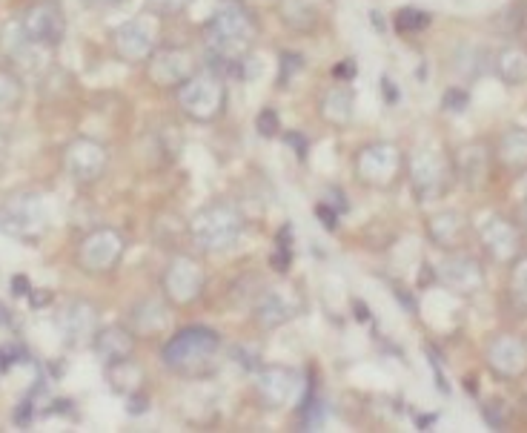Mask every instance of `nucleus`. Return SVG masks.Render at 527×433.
I'll list each match as a JSON object with an SVG mask.
<instances>
[{"label": "nucleus", "instance_id": "obj_1", "mask_svg": "<svg viewBox=\"0 0 527 433\" xmlns=\"http://www.w3.org/2000/svg\"><path fill=\"white\" fill-rule=\"evenodd\" d=\"M258 41V21L253 12L235 0L221 3L212 18L204 23V46L212 69L241 75L244 64Z\"/></svg>", "mask_w": 527, "mask_h": 433}, {"label": "nucleus", "instance_id": "obj_2", "mask_svg": "<svg viewBox=\"0 0 527 433\" xmlns=\"http://www.w3.org/2000/svg\"><path fill=\"white\" fill-rule=\"evenodd\" d=\"M221 336L210 327H184L161 347V362L181 379H207L218 370Z\"/></svg>", "mask_w": 527, "mask_h": 433}, {"label": "nucleus", "instance_id": "obj_3", "mask_svg": "<svg viewBox=\"0 0 527 433\" xmlns=\"http://www.w3.org/2000/svg\"><path fill=\"white\" fill-rule=\"evenodd\" d=\"M244 233V213L232 201H210L190 218V239L201 253H224Z\"/></svg>", "mask_w": 527, "mask_h": 433}, {"label": "nucleus", "instance_id": "obj_4", "mask_svg": "<svg viewBox=\"0 0 527 433\" xmlns=\"http://www.w3.org/2000/svg\"><path fill=\"white\" fill-rule=\"evenodd\" d=\"M178 109L195 124H212L227 109V84L215 69H201L175 89Z\"/></svg>", "mask_w": 527, "mask_h": 433}, {"label": "nucleus", "instance_id": "obj_5", "mask_svg": "<svg viewBox=\"0 0 527 433\" xmlns=\"http://www.w3.org/2000/svg\"><path fill=\"white\" fill-rule=\"evenodd\" d=\"M49 230V213L46 204L38 193L6 195L0 201V233L9 239L21 241V244H38Z\"/></svg>", "mask_w": 527, "mask_h": 433}, {"label": "nucleus", "instance_id": "obj_6", "mask_svg": "<svg viewBox=\"0 0 527 433\" xmlns=\"http://www.w3.org/2000/svg\"><path fill=\"white\" fill-rule=\"evenodd\" d=\"M407 178L416 201H439L453 187V158H447L439 150H419L407 161Z\"/></svg>", "mask_w": 527, "mask_h": 433}, {"label": "nucleus", "instance_id": "obj_7", "mask_svg": "<svg viewBox=\"0 0 527 433\" xmlns=\"http://www.w3.org/2000/svg\"><path fill=\"white\" fill-rule=\"evenodd\" d=\"M353 173L370 190H390L404 173V155L396 144H367L353 161Z\"/></svg>", "mask_w": 527, "mask_h": 433}, {"label": "nucleus", "instance_id": "obj_8", "mask_svg": "<svg viewBox=\"0 0 527 433\" xmlns=\"http://www.w3.org/2000/svg\"><path fill=\"white\" fill-rule=\"evenodd\" d=\"M124 253H127V239L115 227H95L78 244L75 261L86 276H106L121 264Z\"/></svg>", "mask_w": 527, "mask_h": 433}, {"label": "nucleus", "instance_id": "obj_9", "mask_svg": "<svg viewBox=\"0 0 527 433\" xmlns=\"http://www.w3.org/2000/svg\"><path fill=\"white\" fill-rule=\"evenodd\" d=\"M204 287H207V273H204L201 261L192 259L187 253H178L169 259L167 270L161 276V290L172 307L195 304L204 296Z\"/></svg>", "mask_w": 527, "mask_h": 433}, {"label": "nucleus", "instance_id": "obj_10", "mask_svg": "<svg viewBox=\"0 0 527 433\" xmlns=\"http://www.w3.org/2000/svg\"><path fill=\"white\" fill-rule=\"evenodd\" d=\"M158 49V15H138L112 32V52L124 64H147Z\"/></svg>", "mask_w": 527, "mask_h": 433}, {"label": "nucleus", "instance_id": "obj_11", "mask_svg": "<svg viewBox=\"0 0 527 433\" xmlns=\"http://www.w3.org/2000/svg\"><path fill=\"white\" fill-rule=\"evenodd\" d=\"M18 26L29 44L55 49L64 44L66 38L64 6L58 0H35L23 9Z\"/></svg>", "mask_w": 527, "mask_h": 433}, {"label": "nucleus", "instance_id": "obj_12", "mask_svg": "<svg viewBox=\"0 0 527 433\" xmlns=\"http://www.w3.org/2000/svg\"><path fill=\"white\" fill-rule=\"evenodd\" d=\"M479 244L493 264H513L525 253V230L516 218L490 216L479 227Z\"/></svg>", "mask_w": 527, "mask_h": 433}, {"label": "nucleus", "instance_id": "obj_13", "mask_svg": "<svg viewBox=\"0 0 527 433\" xmlns=\"http://www.w3.org/2000/svg\"><path fill=\"white\" fill-rule=\"evenodd\" d=\"M64 170L81 187L98 184L106 175V170H109V150H106V144L95 141V138H86V135L72 138L64 147Z\"/></svg>", "mask_w": 527, "mask_h": 433}, {"label": "nucleus", "instance_id": "obj_14", "mask_svg": "<svg viewBox=\"0 0 527 433\" xmlns=\"http://www.w3.org/2000/svg\"><path fill=\"white\" fill-rule=\"evenodd\" d=\"M485 365L499 382H519L527 376V339L519 333H499L485 345Z\"/></svg>", "mask_w": 527, "mask_h": 433}, {"label": "nucleus", "instance_id": "obj_15", "mask_svg": "<svg viewBox=\"0 0 527 433\" xmlns=\"http://www.w3.org/2000/svg\"><path fill=\"white\" fill-rule=\"evenodd\" d=\"M436 276L456 296H476V293L485 290L487 282L482 261L476 259V256H470V253H464V250L447 253V259L439 264Z\"/></svg>", "mask_w": 527, "mask_h": 433}, {"label": "nucleus", "instance_id": "obj_16", "mask_svg": "<svg viewBox=\"0 0 527 433\" xmlns=\"http://www.w3.org/2000/svg\"><path fill=\"white\" fill-rule=\"evenodd\" d=\"M195 55L184 46L155 49L147 61L149 81L158 89H178L190 75H195Z\"/></svg>", "mask_w": 527, "mask_h": 433}, {"label": "nucleus", "instance_id": "obj_17", "mask_svg": "<svg viewBox=\"0 0 527 433\" xmlns=\"http://www.w3.org/2000/svg\"><path fill=\"white\" fill-rule=\"evenodd\" d=\"M493 147H487L485 141H470L462 144L453 155V173L456 181H462L467 190H485L490 175H493Z\"/></svg>", "mask_w": 527, "mask_h": 433}, {"label": "nucleus", "instance_id": "obj_18", "mask_svg": "<svg viewBox=\"0 0 527 433\" xmlns=\"http://www.w3.org/2000/svg\"><path fill=\"white\" fill-rule=\"evenodd\" d=\"M301 313V299L293 290L284 287H267L255 296L253 319L261 330H275V327L293 322Z\"/></svg>", "mask_w": 527, "mask_h": 433}, {"label": "nucleus", "instance_id": "obj_19", "mask_svg": "<svg viewBox=\"0 0 527 433\" xmlns=\"http://www.w3.org/2000/svg\"><path fill=\"white\" fill-rule=\"evenodd\" d=\"M255 388H258V396L267 408H273V411L290 408L301 396V376L293 368L270 365V368H261Z\"/></svg>", "mask_w": 527, "mask_h": 433}, {"label": "nucleus", "instance_id": "obj_20", "mask_svg": "<svg viewBox=\"0 0 527 433\" xmlns=\"http://www.w3.org/2000/svg\"><path fill=\"white\" fill-rule=\"evenodd\" d=\"M55 322H58V330L69 347L92 345V339L98 333V310H95V304L84 302V299H72L61 307Z\"/></svg>", "mask_w": 527, "mask_h": 433}, {"label": "nucleus", "instance_id": "obj_21", "mask_svg": "<svg viewBox=\"0 0 527 433\" xmlns=\"http://www.w3.org/2000/svg\"><path fill=\"white\" fill-rule=\"evenodd\" d=\"M427 236L439 250H462L464 241L470 236V221L459 210H442L427 218Z\"/></svg>", "mask_w": 527, "mask_h": 433}, {"label": "nucleus", "instance_id": "obj_22", "mask_svg": "<svg viewBox=\"0 0 527 433\" xmlns=\"http://www.w3.org/2000/svg\"><path fill=\"white\" fill-rule=\"evenodd\" d=\"M135 345H138V336L127 325L98 327V333L92 339V347L104 365H115V362H124L129 356H135Z\"/></svg>", "mask_w": 527, "mask_h": 433}, {"label": "nucleus", "instance_id": "obj_23", "mask_svg": "<svg viewBox=\"0 0 527 433\" xmlns=\"http://www.w3.org/2000/svg\"><path fill=\"white\" fill-rule=\"evenodd\" d=\"M493 161L496 167L507 175L527 173V127H510L499 135L493 147Z\"/></svg>", "mask_w": 527, "mask_h": 433}, {"label": "nucleus", "instance_id": "obj_24", "mask_svg": "<svg viewBox=\"0 0 527 433\" xmlns=\"http://www.w3.org/2000/svg\"><path fill=\"white\" fill-rule=\"evenodd\" d=\"M318 115L330 127H338V130L350 127L353 118H356V95H353V89L341 87V84L324 89V95L318 101Z\"/></svg>", "mask_w": 527, "mask_h": 433}, {"label": "nucleus", "instance_id": "obj_25", "mask_svg": "<svg viewBox=\"0 0 527 433\" xmlns=\"http://www.w3.org/2000/svg\"><path fill=\"white\" fill-rule=\"evenodd\" d=\"M493 72L507 87H522L527 84V46L505 44L493 55Z\"/></svg>", "mask_w": 527, "mask_h": 433}, {"label": "nucleus", "instance_id": "obj_26", "mask_svg": "<svg viewBox=\"0 0 527 433\" xmlns=\"http://www.w3.org/2000/svg\"><path fill=\"white\" fill-rule=\"evenodd\" d=\"M129 327L135 336H155L169 327V307L158 299H144L132 307L129 313Z\"/></svg>", "mask_w": 527, "mask_h": 433}, {"label": "nucleus", "instance_id": "obj_27", "mask_svg": "<svg viewBox=\"0 0 527 433\" xmlns=\"http://www.w3.org/2000/svg\"><path fill=\"white\" fill-rule=\"evenodd\" d=\"M275 12L281 23L293 32H301V35H310L316 32L318 23H321V15H318V6L313 0H278L275 3Z\"/></svg>", "mask_w": 527, "mask_h": 433}, {"label": "nucleus", "instance_id": "obj_28", "mask_svg": "<svg viewBox=\"0 0 527 433\" xmlns=\"http://www.w3.org/2000/svg\"><path fill=\"white\" fill-rule=\"evenodd\" d=\"M106 379L115 393H124V396H135L138 390L144 388V370L141 365L129 356L124 362H115V365H106Z\"/></svg>", "mask_w": 527, "mask_h": 433}, {"label": "nucleus", "instance_id": "obj_29", "mask_svg": "<svg viewBox=\"0 0 527 433\" xmlns=\"http://www.w3.org/2000/svg\"><path fill=\"white\" fill-rule=\"evenodd\" d=\"M507 299L513 304V310H519L527 316V253L510 264V279H507Z\"/></svg>", "mask_w": 527, "mask_h": 433}, {"label": "nucleus", "instance_id": "obj_30", "mask_svg": "<svg viewBox=\"0 0 527 433\" xmlns=\"http://www.w3.org/2000/svg\"><path fill=\"white\" fill-rule=\"evenodd\" d=\"M23 101V81L18 72L9 66H0V112H12L21 107Z\"/></svg>", "mask_w": 527, "mask_h": 433}, {"label": "nucleus", "instance_id": "obj_31", "mask_svg": "<svg viewBox=\"0 0 527 433\" xmlns=\"http://www.w3.org/2000/svg\"><path fill=\"white\" fill-rule=\"evenodd\" d=\"M430 26V15L422 12V9H399L396 12V29L401 35H416Z\"/></svg>", "mask_w": 527, "mask_h": 433}, {"label": "nucleus", "instance_id": "obj_32", "mask_svg": "<svg viewBox=\"0 0 527 433\" xmlns=\"http://www.w3.org/2000/svg\"><path fill=\"white\" fill-rule=\"evenodd\" d=\"M195 0H147V12L158 15V18H172L181 15L184 9H190Z\"/></svg>", "mask_w": 527, "mask_h": 433}, {"label": "nucleus", "instance_id": "obj_33", "mask_svg": "<svg viewBox=\"0 0 527 433\" xmlns=\"http://www.w3.org/2000/svg\"><path fill=\"white\" fill-rule=\"evenodd\" d=\"M304 66V58L296 52H281V75H278V84L287 87L293 81V72H298Z\"/></svg>", "mask_w": 527, "mask_h": 433}, {"label": "nucleus", "instance_id": "obj_34", "mask_svg": "<svg viewBox=\"0 0 527 433\" xmlns=\"http://www.w3.org/2000/svg\"><path fill=\"white\" fill-rule=\"evenodd\" d=\"M258 132L267 135V138H273L275 132H278V115H275L273 109L258 112Z\"/></svg>", "mask_w": 527, "mask_h": 433}, {"label": "nucleus", "instance_id": "obj_35", "mask_svg": "<svg viewBox=\"0 0 527 433\" xmlns=\"http://www.w3.org/2000/svg\"><path fill=\"white\" fill-rule=\"evenodd\" d=\"M516 221L525 230L527 236V173L522 175V187H519V204H516Z\"/></svg>", "mask_w": 527, "mask_h": 433}, {"label": "nucleus", "instance_id": "obj_36", "mask_svg": "<svg viewBox=\"0 0 527 433\" xmlns=\"http://www.w3.org/2000/svg\"><path fill=\"white\" fill-rule=\"evenodd\" d=\"M464 104H467V95H464L462 89H450V92L444 95V107L453 109V112H462Z\"/></svg>", "mask_w": 527, "mask_h": 433}, {"label": "nucleus", "instance_id": "obj_37", "mask_svg": "<svg viewBox=\"0 0 527 433\" xmlns=\"http://www.w3.org/2000/svg\"><path fill=\"white\" fill-rule=\"evenodd\" d=\"M318 216L324 218V227H327V230H336V213H327L324 207H318Z\"/></svg>", "mask_w": 527, "mask_h": 433}, {"label": "nucleus", "instance_id": "obj_38", "mask_svg": "<svg viewBox=\"0 0 527 433\" xmlns=\"http://www.w3.org/2000/svg\"><path fill=\"white\" fill-rule=\"evenodd\" d=\"M336 75L338 78H353V75H356V64H353V61H347L344 66H338Z\"/></svg>", "mask_w": 527, "mask_h": 433}, {"label": "nucleus", "instance_id": "obj_39", "mask_svg": "<svg viewBox=\"0 0 527 433\" xmlns=\"http://www.w3.org/2000/svg\"><path fill=\"white\" fill-rule=\"evenodd\" d=\"M89 6H98V9H109V6H118V3H124V0H86Z\"/></svg>", "mask_w": 527, "mask_h": 433}, {"label": "nucleus", "instance_id": "obj_40", "mask_svg": "<svg viewBox=\"0 0 527 433\" xmlns=\"http://www.w3.org/2000/svg\"><path fill=\"white\" fill-rule=\"evenodd\" d=\"M287 141H290V144H296L298 155H304V141H301L298 135H287Z\"/></svg>", "mask_w": 527, "mask_h": 433}, {"label": "nucleus", "instance_id": "obj_41", "mask_svg": "<svg viewBox=\"0 0 527 433\" xmlns=\"http://www.w3.org/2000/svg\"><path fill=\"white\" fill-rule=\"evenodd\" d=\"M0 325H6V307L0 304Z\"/></svg>", "mask_w": 527, "mask_h": 433}]
</instances>
